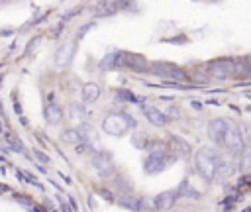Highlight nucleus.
Instances as JSON below:
<instances>
[{
	"label": "nucleus",
	"mask_w": 251,
	"mask_h": 212,
	"mask_svg": "<svg viewBox=\"0 0 251 212\" xmlns=\"http://www.w3.org/2000/svg\"><path fill=\"white\" fill-rule=\"evenodd\" d=\"M247 112H249V114H251V104H249V106H247Z\"/></svg>",
	"instance_id": "obj_39"
},
{
	"label": "nucleus",
	"mask_w": 251,
	"mask_h": 212,
	"mask_svg": "<svg viewBox=\"0 0 251 212\" xmlns=\"http://www.w3.org/2000/svg\"><path fill=\"white\" fill-rule=\"evenodd\" d=\"M98 194H100V196H104V200H108V202H112V200H114V194H112L110 190H106V188H100V190H98Z\"/></svg>",
	"instance_id": "obj_33"
},
{
	"label": "nucleus",
	"mask_w": 251,
	"mask_h": 212,
	"mask_svg": "<svg viewBox=\"0 0 251 212\" xmlns=\"http://www.w3.org/2000/svg\"><path fill=\"white\" fill-rule=\"evenodd\" d=\"M33 155L39 159V163H45V165L49 163V155H45L43 151H39V149H33Z\"/></svg>",
	"instance_id": "obj_32"
},
{
	"label": "nucleus",
	"mask_w": 251,
	"mask_h": 212,
	"mask_svg": "<svg viewBox=\"0 0 251 212\" xmlns=\"http://www.w3.org/2000/svg\"><path fill=\"white\" fill-rule=\"evenodd\" d=\"M131 143H133V147H137V149H147V145H149L145 133H133V135H131Z\"/></svg>",
	"instance_id": "obj_26"
},
{
	"label": "nucleus",
	"mask_w": 251,
	"mask_h": 212,
	"mask_svg": "<svg viewBox=\"0 0 251 212\" xmlns=\"http://www.w3.org/2000/svg\"><path fill=\"white\" fill-rule=\"evenodd\" d=\"M180 116V110L176 108V106H169V110H167V118H173V120H176Z\"/></svg>",
	"instance_id": "obj_31"
},
{
	"label": "nucleus",
	"mask_w": 251,
	"mask_h": 212,
	"mask_svg": "<svg viewBox=\"0 0 251 212\" xmlns=\"http://www.w3.org/2000/svg\"><path fill=\"white\" fill-rule=\"evenodd\" d=\"M61 179H63L67 185H71V177H67V175H63V173H61Z\"/></svg>",
	"instance_id": "obj_37"
},
{
	"label": "nucleus",
	"mask_w": 251,
	"mask_h": 212,
	"mask_svg": "<svg viewBox=\"0 0 251 212\" xmlns=\"http://www.w3.org/2000/svg\"><path fill=\"white\" fill-rule=\"evenodd\" d=\"M133 126H135V120L126 112H112L102 120V130L110 135H116V137L124 135Z\"/></svg>",
	"instance_id": "obj_2"
},
{
	"label": "nucleus",
	"mask_w": 251,
	"mask_h": 212,
	"mask_svg": "<svg viewBox=\"0 0 251 212\" xmlns=\"http://www.w3.org/2000/svg\"><path fill=\"white\" fill-rule=\"evenodd\" d=\"M194 161H196V167H198V173L200 177L206 181V183H214L218 177L226 175L229 169V165L224 161V157L212 149V147H200L194 155Z\"/></svg>",
	"instance_id": "obj_1"
},
{
	"label": "nucleus",
	"mask_w": 251,
	"mask_h": 212,
	"mask_svg": "<svg viewBox=\"0 0 251 212\" xmlns=\"http://www.w3.org/2000/svg\"><path fill=\"white\" fill-rule=\"evenodd\" d=\"M61 118H63V110H61V106L55 104V102H49V104L45 106V120H47V124L57 126V124L61 122Z\"/></svg>",
	"instance_id": "obj_15"
},
{
	"label": "nucleus",
	"mask_w": 251,
	"mask_h": 212,
	"mask_svg": "<svg viewBox=\"0 0 251 212\" xmlns=\"http://www.w3.org/2000/svg\"><path fill=\"white\" fill-rule=\"evenodd\" d=\"M169 145H171L173 155H176V157H190V153H192L190 143L180 135H171L169 137Z\"/></svg>",
	"instance_id": "obj_13"
},
{
	"label": "nucleus",
	"mask_w": 251,
	"mask_h": 212,
	"mask_svg": "<svg viewBox=\"0 0 251 212\" xmlns=\"http://www.w3.org/2000/svg\"><path fill=\"white\" fill-rule=\"evenodd\" d=\"M78 132H80V135H82V143H86V145H90V147H92L94 143H98L96 132H94V128H92L90 124H80Z\"/></svg>",
	"instance_id": "obj_18"
},
{
	"label": "nucleus",
	"mask_w": 251,
	"mask_h": 212,
	"mask_svg": "<svg viewBox=\"0 0 251 212\" xmlns=\"http://www.w3.org/2000/svg\"><path fill=\"white\" fill-rule=\"evenodd\" d=\"M151 69H153V75L167 79V82H178V84H184V82L188 80L186 71H184V69H180V67H178V65H175V63L155 61V63H151Z\"/></svg>",
	"instance_id": "obj_3"
},
{
	"label": "nucleus",
	"mask_w": 251,
	"mask_h": 212,
	"mask_svg": "<svg viewBox=\"0 0 251 212\" xmlns=\"http://www.w3.org/2000/svg\"><path fill=\"white\" fill-rule=\"evenodd\" d=\"M59 204H61V210H63V212H71V208L67 206V202H65V198H61V196H59Z\"/></svg>",
	"instance_id": "obj_35"
},
{
	"label": "nucleus",
	"mask_w": 251,
	"mask_h": 212,
	"mask_svg": "<svg viewBox=\"0 0 251 212\" xmlns=\"http://www.w3.org/2000/svg\"><path fill=\"white\" fill-rule=\"evenodd\" d=\"M78 12H80V8H73V10L69 12V14H65V16H63V22H67V20H71V18H73L75 14H78Z\"/></svg>",
	"instance_id": "obj_34"
},
{
	"label": "nucleus",
	"mask_w": 251,
	"mask_h": 212,
	"mask_svg": "<svg viewBox=\"0 0 251 212\" xmlns=\"http://www.w3.org/2000/svg\"><path fill=\"white\" fill-rule=\"evenodd\" d=\"M14 198H16V200H18V202H20L22 206H25L27 210L35 206V202H33V200L29 198V196H24V194H16V192H14Z\"/></svg>",
	"instance_id": "obj_28"
},
{
	"label": "nucleus",
	"mask_w": 251,
	"mask_h": 212,
	"mask_svg": "<svg viewBox=\"0 0 251 212\" xmlns=\"http://www.w3.org/2000/svg\"><path fill=\"white\" fill-rule=\"evenodd\" d=\"M241 169L243 171H249L251 169V147H247L243 153H241V161H239Z\"/></svg>",
	"instance_id": "obj_27"
},
{
	"label": "nucleus",
	"mask_w": 251,
	"mask_h": 212,
	"mask_svg": "<svg viewBox=\"0 0 251 212\" xmlns=\"http://www.w3.org/2000/svg\"><path fill=\"white\" fill-rule=\"evenodd\" d=\"M61 139L67 141V143H73V145H80L82 143V135L78 130H73V128H67L61 132Z\"/></svg>",
	"instance_id": "obj_22"
},
{
	"label": "nucleus",
	"mask_w": 251,
	"mask_h": 212,
	"mask_svg": "<svg viewBox=\"0 0 251 212\" xmlns=\"http://www.w3.org/2000/svg\"><path fill=\"white\" fill-rule=\"evenodd\" d=\"M120 4H116V2H100L98 6H96V16L98 18H104V16H112L114 12H116V8H118Z\"/></svg>",
	"instance_id": "obj_23"
},
{
	"label": "nucleus",
	"mask_w": 251,
	"mask_h": 212,
	"mask_svg": "<svg viewBox=\"0 0 251 212\" xmlns=\"http://www.w3.org/2000/svg\"><path fill=\"white\" fill-rule=\"evenodd\" d=\"M224 147L229 151V153H243L245 149V137H243V132H241V126L237 124H229L227 128V133H226V139H224Z\"/></svg>",
	"instance_id": "obj_5"
},
{
	"label": "nucleus",
	"mask_w": 251,
	"mask_h": 212,
	"mask_svg": "<svg viewBox=\"0 0 251 212\" xmlns=\"http://www.w3.org/2000/svg\"><path fill=\"white\" fill-rule=\"evenodd\" d=\"M98 96H100V86L96 82H86L82 86V100L84 102H94V100H98Z\"/></svg>",
	"instance_id": "obj_20"
},
{
	"label": "nucleus",
	"mask_w": 251,
	"mask_h": 212,
	"mask_svg": "<svg viewBox=\"0 0 251 212\" xmlns=\"http://www.w3.org/2000/svg\"><path fill=\"white\" fill-rule=\"evenodd\" d=\"M20 122H22L24 126H27V120H25V116H20Z\"/></svg>",
	"instance_id": "obj_38"
},
{
	"label": "nucleus",
	"mask_w": 251,
	"mask_h": 212,
	"mask_svg": "<svg viewBox=\"0 0 251 212\" xmlns=\"http://www.w3.org/2000/svg\"><path fill=\"white\" fill-rule=\"evenodd\" d=\"M190 79H192L196 84H206V82L210 80V75H208L206 71H202V69H196V71L190 73Z\"/></svg>",
	"instance_id": "obj_24"
},
{
	"label": "nucleus",
	"mask_w": 251,
	"mask_h": 212,
	"mask_svg": "<svg viewBox=\"0 0 251 212\" xmlns=\"http://www.w3.org/2000/svg\"><path fill=\"white\" fill-rule=\"evenodd\" d=\"M208 73L214 79L226 80L235 73V61L233 59H216V61H212L208 65Z\"/></svg>",
	"instance_id": "obj_7"
},
{
	"label": "nucleus",
	"mask_w": 251,
	"mask_h": 212,
	"mask_svg": "<svg viewBox=\"0 0 251 212\" xmlns=\"http://www.w3.org/2000/svg\"><path fill=\"white\" fill-rule=\"evenodd\" d=\"M118 100H122V102H131V104L141 102V98H139V96H135L133 92H129V90H126V88L118 90Z\"/></svg>",
	"instance_id": "obj_25"
},
{
	"label": "nucleus",
	"mask_w": 251,
	"mask_h": 212,
	"mask_svg": "<svg viewBox=\"0 0 251 212\" xmlns=\"http://www.w3.org/2000/svg\"><path fill=\"white\" fill-rule=\"evenodd\" d=\"M175 161H176V155L169 153L167 149L155 151V153H149V155L145 157V161H143V171H145L147 175H155V173L165 171V169H167L171 163H175Z\"/></svg>",
	"instance_id": "obj_4"
},
{
	"label": "nucleus",
	"mask_w": 251,
	"mask_h": 212,
	"mask_svg": "<svg viewBox=\"0 0 251 212\" xmlns=\"http://www.w3.org/2000/svg\"><path fill=\"white\" fill-rule=\"evenodd\" d=\"M227 128H229V122H227L226 118H214V120H210V124H208V135L212 137L214 143L224 145Z\"/></svg>",
	"instance_id": "obj_9"
},
{
	"label": "nucleus",
	"mask_w": 251,
	"mask_h": 212,
	"mask_svg": "<svg viewBox=\"0 0 251 212\" xmlns=\"http://www.w3.org/2000/svg\"><path fill=\"white\" fill-rule=\"evenodd\" d=\"M94 26H96L94 22H86V24H82V26H80V29L76 31V39H82V37H84V35H86Z\"/></svg>",
	"instance_id": "obj_29"
},
{
	"label": "nucleus",
	"mask_w": 251,
	"mask_h": 212,
	"mask_svg": "<svg viewBox=\"0 0 251 212\" xmlns=\"http://www.w3.org/2000/svg\"><path fill=\"white\" fill-rule=\"evenodd\" d=\"M176 198H178V192H176V190H163V192H159V194L153 198V206H155L157 210L165 212V210H171V208L175 206Z\"/></svg>",
	"instance_id": "obj_11"
},
{
	"label": "nucleus",
	"mask_w": 251,
	"mask_h": 212,
	"mask_svg": "<svg viewBox=\"0 0 251 212\" xmlns=\"http://www.w3.org/2000/svg\"><path fill=\"white\" fill-rule=\"evenodd\" d=\"M176 192H178V196H182V198H192V200H198V198H200V190H196V188H194L186 179H184V181H180V185H178Z\"/></svg>",
	"instance_id": "obj_17"
},
{
	"label": "nucleus",
	"mask_w": 251,
	"mask_h": 212,
	"mask_svg": "<svg viewBox=\"0 0 251 212\" xmlns=\"http://www.w3.org/2000/svg\"><path fill=\"white\" fill-rule=\"evenodd\" d=\"M143 114H145V118H147L153 126H157V128H163V126L169 124L167 114L161 112V110H159L157 106H153V104H145V106H143Z\"/></svg>",
	"instance_id": "obj_12"
},
{
	"label": "nucleus",
	"mask_w": 251,
	"mask_h": 212,
	"mask_svg": "<svg viewBox=\"0 0 251 212\" xmlns=\"http://www.w3.org/2000/svg\"><path fill=\"white\" fill-rule=\"evenodd\" d=\"M92 165L96 169V173L104 179L112 177L114 175V161H112V153L106 151V149H98L94 155H92Z\"/></svg>",
	"instance_id": "obj_6"
},
{
	"label": "nucleus",
	"mask_w": 251,
	"mask_h": 212,
	"mask_svg": "<svg viewBox=\"0 0 251 212\" xmlns=\"http://www.w3.org/2000/svg\"><path fill=\"white\" fill-rule=\"evenodd\" d=\"M98 67L102 71H114V69L127 67V53H124V51H112V53H108V55H104L100 59Z\"/></svg>",
	"instance_id": "obj_8"
},
{
	"label": "nucleus",
	"mask_w": 251,
	"mask_h": 212,
	"mask_svg": "<svg viewBox=\"0 0 251 212\" xmlns=\"http://www.w3.org/2000/svg\"><path fill=\"white\" fill-rule=\"evenodd\" d=\"M69 116H71V120H75V122L88 124V122H86V120H88V114H86L84 106L78 104V102H73V104L69 106Z\"/></svg>",
	"instance_id": "obj_16"
},
{
	"label": "nucleus",
	"mask_w": 251,
	"mask_h": 212,
	"mask_svg": "<svg viewBox=\"0 0 251 212\" xmlns=\"http://www.w3.org/2000/svg\"><path fill=\"white\" fill-rule=\"evenodd\" d=\"M190 104H192V108H194V110H200V108H202V104H200L198 100H192Z\"/></svg>",
	"instance_id": "obj_36"
},
{
	"label": "nucleus",
	"mask_w": 251,
	"mask_h": 212,
	"mask_svg": "<svg viewBox=\"0 0 251 212\" xmlns=\"http://www.w3.org/2000/svg\"><path fill=\"white\" fill-rule=\"evenodd\" d=\"M118 206H122V208H127V210H131V212H139L141 210V204H143V200H139V198H133V196H120L118 200Z\"/></svg>",
	"instance_id": "obj_19"
},
{
	"label": "nucleus",
	"mask_w": 251,
	"mask_h": 212,
	"mask_svg": "<svg viewBox=\"0 0 251 212\" xmlns=\"http://www.w3.org/2000/svg\"><path fill=\"white\" fill-rule=\"evenodd\" d=\"M75 51H76V41H63L55 53V63L59 67H67L73 57H75Z\"/></svg>",
	"instance_id": "obj_10"
},
{
	"label": "nucleus",
	"mask_w": 251,
	"mask_h": 212,
	"mask_svg": "<svg viewBox=\"0 0 251 212\" xmlns=\"http://www.w3.org/2000/svg\"><path fill=\"white\" fill-rule=\"evenodd\" d=\"M165 41H167V43H175V45H182V43H186V41H188V37L180 33V35H175V37H167Z\"/></svg>",
	"instance_id": "obj_30"
},
{
	"label": "nucleus",
	"mask_w": 251,
	"mask_h": 212,
	"mask_svg": "<svg viewBox=\"0 0 251 212\" xmlns=\"http://www.w3.org/2000/svg\"><path fill=\"white\" fill-rule=\"evenodd\" d=\"M235 61V77H249L251 75V61L247 57H239V59H233Z\"/></svg>",
	"instance_id": "obj_21"
},
{
	"label": "nucleus",
	"mask_w": 251,
	"mask_h": 212,
	"mask_svg": "<svg viewBox=\"0 0 251 212\" xmlns=\"http://www.w3.org/2000/svg\"><path fill=\"white\" fill-rule=\"evenodd\" d=\"M149 67H151V63H149L143 55L127 53V69H131V71H135V73H145Z\"/></svg>",
	"instance_id": "obj_14"
}]
</instances>
